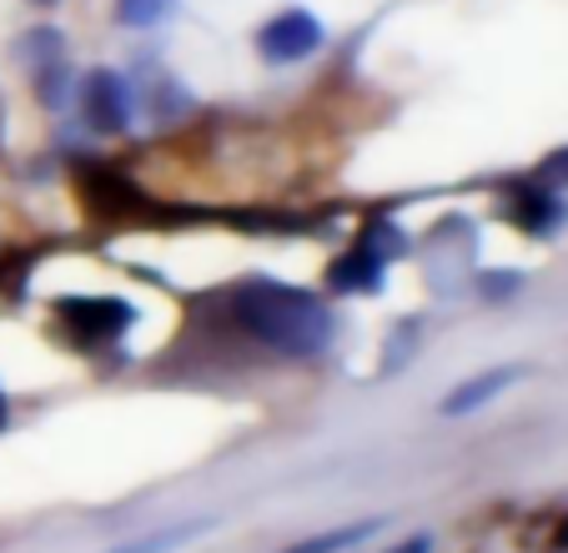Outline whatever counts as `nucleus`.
I'll return each instance as SVG.
<instances>
[{"label":"nucleus","instance_id":"nucleus-1","mask_svg":"<svg viewBox=\"0 0 568 553\" xmlns=\"http://www.w3.org/2000/svg\"><path fill=\"white\" fill-rule=\"evenodd\" d=\"M232 318L252 342L282 358H317L333 348V312L322 308L312 292L272 282V276H252L242 288H232Z\"/></svg>","mask_w":568,"mask_h":553},{"label":"nucleus","instance_id":"nucleus-2","mask_svg":"<svg viewBox=\"0 0 568 553\" xmlns=\"http://www.w3.org/2000/svg\"><path fill=\"white\" fill-rule=\"evenodd\" d=\"M322 46V21L312 11H282L257 31V56L272 66H297Z\"/></svg>","mask_w":568,"mask_h":553},{"label":"nucleus","instance_id":"nucleus-3","mask_svg":"<svg viewBox=\"0 0 568 553\" xmlns=\"http://www.w3.org/2000/svg\"><path fill=\"white\" fill-rule=\"evenodd\" d=\"M81 111H87V121L97 131H106V137H116V131L131 127V86L121 71H111V66H97V71L81 76Z\"/></svg>","mask_w":568,"mask_h":553},{"label":"nucleus","instance_id":"nucleus-4","mask_svg":"<svg viewBox=\"0 0 568 553\" xmlns=\"http://www.w3.org/2000/svg\"><path fill=\"white\" fill-rule=\"evenodd\" d=\"M524 378H528L524 362H498V368H483V373L463 378V383L453 388L448 398H443L438 413H443V418H468V413H478V408H488L494 398H504L508 388L524 383Z\"/></svg>","mask_w":568,"mask_h":553},{"label":"nucleus","instance_id":"nucleus-5","mask_svg":"<svg viewBox=\"0 0 568 553\" xmlns=\"http://www.w3.org/2000/svg\"><path fill=\"white\" fill-rule=\"evenodd\" d=\"M55 312H61L87 342H106V338H116V332L131 328V308L116 298H61Z\"/></svg>","mask_w":568,"mask_h":553},{"label":"nucleus","instance_id":"nucleus-6","mask_svg":"<svg viewBox=\"0 0 568 553\" xmlns=\"http://www.w3.org/2000/svg\"><path fill=\"white\" fill-rule=\"evenodd\" d=\"M333 282L343 292H377L383 288V252L373 242H357L343 262L333 267Z\"/></svg>","mask_w":568,"mask_h":553},{"label":"nucleus","instance_id":"nucleus-7","mask_svg":"<svg viewBox=\"0 0 568 553\" xmlns=\"http://www.w3.org/2000/svg\"><path fill=\"white\" fill-rule=\"evenodd\" d=\"M373 533H383V519H363V523H343V529L312 533V539L292 543V549H277V553H347V549H357V543H367Z\"/></svg>","mask_w":568,"mask_h":553},{"label":"nucleus","instance_id":"nucleus-8","mask_svg":"<svg viewBox=\"0 0 568 553\" xmlns=\"http://www.w3.org/2000/svg\"><path fill=\"white\" fill-rule=\"evenodd\" d=\"M206 529H212V519H186V523H172V529H151L146 539L121 543V549H111V553H176L192 539H202Z\"/></svg>","mask_w":568,"mask_h":553},{"label":"nucleus","instance_id":"nucleus-9","mask_svg":"<svg viewBox=\"0 0 568 553\" xmlns=\"http://www.w3.org/2000/svg\"><path fill=\"white\" fill-rule=\"evenodd\" d=\"M172 16H176V0H116V21L136 26V31H151V26L172 21Z\"/></svg>","mask_w":568,"mask_h":553},{"label":"nucleus","instance_id":"nucleus-10","mask_svg":"<svg viewBox=\"0 0 568 553\" xmlns=\"http://www.w3.org/2000/svg\"><path fill=\"white\" fill-rule=\"evenodd\" d=\"M36 6H51V0H36Z\"/></svg>","mask_w":568,"mask_h":553}]
</instances>
